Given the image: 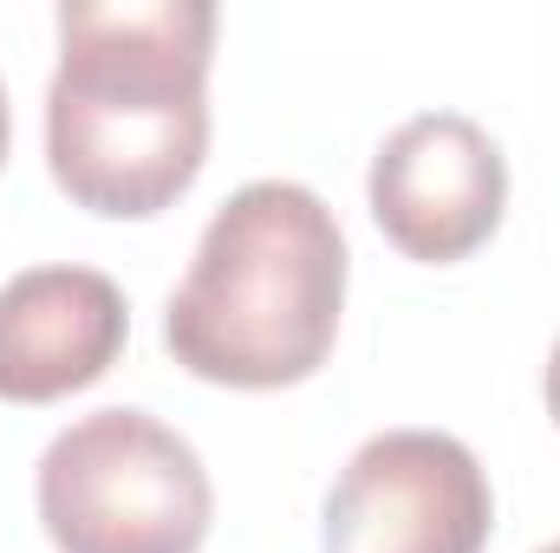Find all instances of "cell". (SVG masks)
<instances>
[{"label": "cell", "mask_w": 560, "mask_h": 553, "mask_svg": "<svg viewBox=\"0 0 560 553\" xmlns=\"http://www.w3.org/2000/svg\"><path fill=\"white\" fill-rule=\"evenodd\" d=\"M209 0H66L46 163L92 215L170 209L209 156Z\"/></svg>", "instance_id": "cell-1"}, {"label": "cell", "mask_w": 560, "mask_h": 553, "mask_svg": "<svg viewBox=\"0 0 560 553\" xmlns=\"http://www.w3.org/2000/svg\"><path fill=\"white\" fill-rule=\"evenodd\" d=\"M495 495L443 430H385L332 482L319 553H482Z\"/></svg>", "instance_id": "cell-4"}, {"label": "cell", "mask_w": 560, "mask_h": 553, "mask_svg": "<svg viewBox=\"0 0 560 553\" xmlns=\"http://www.w3.org/2000/svg\"><path fill=\"white\" fill-rule=\"evenodd\" d=\"M509 209V163L495 138L463 111H418L372 156V215L411 261L476 255Z\"/></svg>", "instance_id": "cell-5"}, {"label": "cell", "mask_w": 560, "mask_h": 553, "mask_svg": "<svg viewBox=\"0 0 560 553\" xmlns=\"http://www.w3.org/2000/svg\"><path fill=\"white\" fill-rule=\"evenodd\" d=\"M548 416L560 423V339H555V358H548Z\"/></svg>", "instance_id": "cell-7"}, {"label": "cell", "mask_w": 560, "mask_h": 553, "mask_svg": "<svg viewBox=\"0 0 560 553\" xmlns=\"http://www.w3.org/2000/svg\"><path fill=\"white\" fill-rule=\"evenodd\" d=\"M7 131L13 125H7V85H0V163H7Z\"/></svg>", "instance_id": "cell-8"}, {"label": "cell", "mask_w": 560, "mask_h": 553, "mask_svg": "<svg viewBox=\"0 0 560 553\" xmlns=\"http://www.w3.org/2000/svg\"><path fill=\"white\" fill-rule=\"evenodd\" d=\"M39 521L59 553H196L215 521V489L170 423L112 404L46 443Z\"/></svg>", "instance_id": "cell-3"}, {"label": "cell", "mask_w": 560, "mask_h": 553, "mask_svg": "<svg viewBox=\"0 0 560 553\" xmlns=\"http://www.w3.org/2000/svg\"><path fill=\"white\" fill-rule=\"evenodd\" d=\"M541 553H560V541H555V548H541Z\"/></svg>", "instance_id": "cell-9"}, {"label": "cell", "mask_w": 560, "mask_h": 553, "mask_svg": "<svg viewBox=\"0 0 560 553\" xmlns=\"http://www.w3.org/2000/svg\"><path fill=\"white\" fill-rule=\"evenodd\" d=\"M131 332L118 280L98 268H26L0 286V398L52 404L98 385Z\"/></svg>", "instance_id": "cell-6"}, {"label": "cell", "mask_w": 560, "mask_h": 553, "mask_svg": "<svg viewBox=\"0 0 560 553\" xmlns=\"http://www.w3.org/2000/svg\"><path fill=\"white\" fill-rule=\"evenodd\" d=\"M346 306V235L306 183L235 189L163 313L183 372L235 391H280L326 365Z\"/></svg>", "instance_id": "cell-2"}]
</instances>
